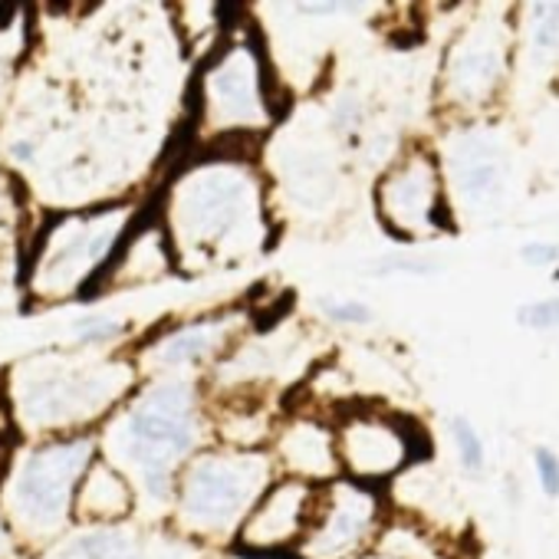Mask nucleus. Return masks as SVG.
<instances>
[{
    "label": "nucleus",
    "instance_id": "nucleus-1",
    "mask_svg": "<svg viewBox=\"0 0 559 559\" xmlns=\"http://www.w3.org/2000/svg\"><path fill=\"white\" fill-rule=\"evenodd\" d=\"M171 253L201 266L237 263L266 243V204L257 175L227 158L185 171L168 191Z\"/></svg>",
    "mask_w": 559,
    "mask_h": 559
},
{
    "label": "nucleus",
    "instance_id": "nucleus-2",
    "mask_svg": "<svg viewBox=\"0 0 559 559\" xmlns=\"http://www.w3.org/2000/svg\"><path fill=\"white\" fill-rule=\"evenodd\" d=\"M201 435L204 415L198 392L188 382H162L122 412L109 431V448L139 477L148 500L165 503L175 493L181 467L194 457Z\"/></svg>",
    "mask_w": 559,
    "mask_h": 559
},
{
    "label": "nucleus",
    "instance_id": "nucleus-3",
    "mask_svg": "<svg viewBox=\"0 0 559 559\" xmlns=\"http://www.w3.org/2000/svg\"><path fill=\"white\" fill-rule=\"evenodd\" d=\"M135 207L109 204L80 214H63L47 224L31 250L27 287L34 300H67L99 280L122 237L132 230Z\"/></svg>",
    "mask_w": 559,
    "mask_h": 559
},
{
    "label": "nucleus",
    "instance_id": "nucleus-4",
    "mask_svg": "<svg viewBox=\"0 0 559 559\" xmlns=\"http://www.w3.org/2000/svg\"><path fill=\"white\" fill-rule=\"evenodd\" d=\"M135 382V366L112 362H31L17 372L14 405L31 431H63L106 415Z\"/></svg>",
    "mask_w": 559,
    "mask_h": 559
},
{
    "label": "nucleus",
    "instance_id": "nucleus-5",
    "mask_svg": "<svg viewBox=\"0 0 559 559\" xmlns=\"http://www.w3.org/2000/svg\"><path fill=\"white\" fill-rule=\"evenodd\" d=\"M270 484V457L263 451H204L178 474V526L198 539L237 533L243 516Z\"/></svg>",
    "mask_w": 559,
    "mask_h": 559
},
{
    "label": "nucleus",
    "instance_id": "nucleus-6",
    "mask_svg": "<svg viewBox=\"0 0 559 559\" xmlns=\"http://www.w3.org/2000/svg\"><path fill=\"white\" fill-rule=\"evenodd\" d=\"M96 461L90 438H53L21 457L8 490V510L14 526L27 539H50L73 516V497Z\"/></svg>",
    "mask_w": 559,
    "mask_h": 559
},
{
    "label": "nucleus",
    "instance_id": "nucleus-7",
    "mask_svg": "<svg viewBox=\"0 0 559 559\" xmlns=\"http://www.w3.org/2000/svg\"><path fill=\"white\" fill-rule=\"evenodd\" d=\"M198 116L214 132V139L253 135L257 129L270 126V67L250 37L224 40L207 60L198 80Z\"/></svg>",
    "mask_w": 559,
    "mask_h": 559
},
{
    "label": "nucleus",
    "instance_id": "nucleus-8",
    "mask_svg": "<svg viewBox=\"0 0 559 559\" xmlns=\"http://www.w3.org/2000/svg\"><path fill=\"white\" fill-rule=\"evenodd\" d=\"M379 526V497L356 480L317 487L310 530L300 543V559H349Z\"/></svg>",
    "mask_w": 559,
    "mask_h": 559
},
{
    "label": "nucleus",
    "instance_id": "nucleus-9",
    "mask_svg": "<svg viewBox=\"0 0 559 559\" xmlns=\"http://www.w3.org/2000/svg\"><path fill=\"white\" fill-rule=\"evenodd\" d=\"M379 217L402 237H421L451 227L441 201V175L428 152L405 155L376 188Z\"/></svg>",
    "mask_w": 559,
    "mask_h": 559
},
{
    "label": "nucleus",
    "instance_id": "nucleus-10",
    "mask_svg": "<svg viewBox=\"0 0 559 559\" xmlns=\"http://www.w3.org/2000/svg\"><path fill=\"white\" fill-rule=\"evenodd\" d=\"M313 497L317 487L300 477H287L266 487L237 526V546L247 556H276L287 549H300L310 530Z\"/></svg>",
    "mask_w": 559,
    "mask_h": 559
},
{
    "label": "nucleus",
    "instance_id": "nucleus-11",
    "mask_svg": "<svg viewBox=\"0 0 559 559\" xmlns=\"http://www.w3.org/2000/svg\"><path fill=\"white\" fill-rule=\"evenodd\" d=\"M333 438L340 467H346L362 484L385 480L415 457L405 425L376 412H349Z\"/></svg>",
    "mask_w": 559,
    "mask_h": 559
},
{
    "label": "nucleus",
    "instance_id": "nucleus-12",
    "mask_svg": "<svg viewBox=\"0 0 559 559\" xmlns=\"http://www.w3.org/2000/svg\"><path fill=\"white\" fill-rule=\"evenodd\" d=\"M171 260H175V253H171L165 224L145 221L122 237L119 250L99 273V287L122 290V287H135V284H155V280H162L171 270Z\"/></svg>",
    "mask_w": 559,
    "mask_h": 559
},
{
    "label": "nucleus",
    "instance_id": "nucleus-13",
    "mask_svg": "<svg viewBox=\"0 0 559 559\" xmlns=\"http://www.w3.org/2000/svg\"><path fill=\"white\" fill-rule=\"evenodd\" d=\"M503 73V47L490 34H467L457 40L444 63L448 96L457 103H480L497 90Z\"/></svg>",
    "mask_w": 559,
    "mask_h": 559
},
{
    "label": "nucleus",
    "instance_id": "nucleus-14",
    "mask_svg": "<svg viewBox=\"0 0 559 559\" xmlns=\"http://www.w3.org/2000/svg\"><path fill=\"white\" fill-rule=\"evenodd\" d=\"M451 175L471 207H487L503 194V155L484 132L464 135L451 152Z\"/></svg>",
    "mask_w": 559,
    "mask_h": 559
},
{
    "label": "nucleus",
    "instance_id": "nucleus-15",
    "mask_svg": "<svg viewBox=\"0 0 559 559\" xmlns=\"http://www.w3.org/2000/svg\"><path fill=\"white\" fill-rule=\"evenodd\" d=\"M230 336H234V330L227 320H198V323H188L181 330L158 336L142 353V366L152 372H171V369L198 366V362L221 356L227 349Z\"/></svg>",
    "mask_w": 559,
    "mask_h": 559
},
{
    "label": "nucleus",
    "instance_id": "nucleus-16",
    "mask_svg": "<svg viewBox=\"0 0 559 559\" xmlns=\"http://www.w3.org/2000/svg\"><path fill=\"white\" fill-rule=\"evenodd\" d=\"M135 510L132 480L112 461H93L76 487L73 516L93 526H116Z\"/></svg>",
    "mask_w": 559,
    "mask_h": 559
},
{
    "label": "nucleus",
    "instance_id": "nucleus-17",
    "mask_svg": "<svg viewBox=\"0 0 559 559\" xmlns=\"http://www.w3.org/2000/svg\"><path fill=\"white\" fill-rule=\"evenodd\" d=\"M276 454L300 480H330L340 471L336 438L317 418H297L276 441Z\"/></svg>",
    "mask_w": 559,
    "mask_h": 559
},
{
    "label": "nucleus",
    "instance_id": "nucleus-18",
    "mask_svg": "<svg viewBox=\"0 0 559 559\" xmlns=\"http://www.w3.org/2000/svg\"><path fill=\"white\" fill-rule=\"evenodd\" d=\"M50 559H142V543L122 526H93L67 539Z\"/></svg>",
    "mask_w": 559,
    "mask_h": 559
},
{
    "label": "nucleus",
    "instance_id": "nucleus-19",
    "mask_svg": "<svg viewBox=\"0 0 559 559\" xmlns=\"http://www.w3.org/2000/svg\"><path fill=\"white\" fill-rule=\"evenodd\" d=\"M559 50V4L536 8L533 21V53L536 60H549Z\"/></svg>",
    "mask_w": 559,
    "mask_h": 559
},
{
    "label": "nucleus",
    "instance_id": "nucleus-20",
    "mask_svg": "<svg viewBox=\"0 0 559 559\" xmlns=\"http://www.w3.org/2000/svg\"><path fill=\"white\" fill-rule=\"evenodd\" d=\"M451 435H454V448H457L461 467L471 471V474H480V467H484V444H480L474 425L457 415V418H451Z\"/></svg>",
    "mask_w": 559,
    "mask_h": 559
},
{
    "label": "nucleus",
    "instance_id": "nucleus-21",
    "mask_svg": "<svg viewBox=\"0 0 559 559\" xmlns=\"http://www.w3.org/2000/svg\"><path fill=\"white\" fill-rule=\"evenodd\" d=\"M126 330V323L119 317H86L83 323H76V340L83 346H103L109 340H116Z\"/></svg>",
    "mask_w": 559,
    "mask_h": 559
},
{
    "label": "nucleus",
    "instance_id": "nucleus-22",
    "mask_svg": "<svg viewBox=\"0 0 559 559\" xmlns=\"http://www.w3.org/2000/svg\"><path fill=\"white\" fill-rule=\"evenodd\" d=\"M516 323L526 330H559V297L520 307Z\"/></svg>",
    "mask_w": 559,
    "mask_h": 559
},
{
    "label": "nucleus",
    "instance_id": "nucleus-23",
    "mask_svg": "<svg viewBox=\"0 0 559 559\" xmlns=\"http://www.w3.org/2000/svg\"><path fill=\"white\" fill-rule=\"evenodd\" d=\"M320 310L336 320V323H349V326H359V323H369L372 320V310L366 304H356V300H320Z\"/></svg>",
    "mask_w": 559,
    "mask_h": 559
},
{
    "label": "nucleus",
    "instance_id": "nucleus-24",
    "mask_svg": "<svg viewBox=\"0 0 559 559\" xmlns=\"http://www.w3.org/2000/svg\"><path fill=\"white\" fill-rule=\"evenodd\" d=\"M533 461H536V477H539L543 493L546 497H559V457L549 448H536Z\"/></svg>",
    "mask_w": 559,
    "mask_h": 559
},
{
    "label": "nucleus",
    "instance_id": "nucleus-25",
    "mask_svg": "<svg viewBox=\"0 0 559 559\" xmlns=\"http://www.w3.org/2000/svg\"><path fill=\"white\" fill-rule=\"evenodd\" d=\"M520 257H523V263H530V266H549V263L559 260V247H552V243H526V247L520 250Z\"/></svg>",
    "mask_w": 559,
    "mask_h": 559
},
{
    "label": "nucleus",
    "instance_id": "nucleus-26",
    "mask_svg": "<svg viewBox=\"0 0 559 559\" xmlns=\"http://www.w3.org/2000/svg\"><path fill=\"white\" fill-rule=\"evenodd\" d=\"M4 83H8V63L0 57V93H4Z\"/></svg>",
    "mask_w": 559,
    "mask_h": 559
},
{
    "label": "nucleus",
    "instance_id": "nucleus-27",
    "mask_svg": "<svg viewBox=\"0 0 559 559\" xmlns=\"http://www.w3.org/2000/svg\"><path fill=\"white\" fill-rule=\"evenodd\" d=\"M4 546H8V526H4V520H0V552H4Z\"/></svg>",
    "mask_w": 559,
    "mask_h": 559
}]
</instances>
